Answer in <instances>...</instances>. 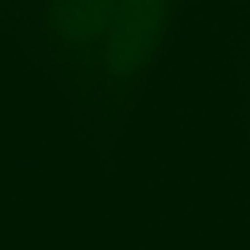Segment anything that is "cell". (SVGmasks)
<instances>
[{
  "instance_id": "7a4b0ae2",
  "label": "cell",
  "mask_w": 250,
  "mask_h": 250,
  "mask_svg": "<svg viewBox=\"0 0 250 250\" xmlns=\"http://www.w3.org/2000/svg\"><path fill=\"white\" fill-rule=\"evenodd\" d=\"M164 22V0H119L100 57L105 78L124 83L146 65Z\"/></svg>"
},
{
  "instance_id": "6da1fadb",
  "label": "cell",
  "mask_w": 250,
  "mask_h": 250,
  "mask_svg": "<svg viewBox=\"0 0 250 250\" xmlns=\"http://www.w3.org/2000/svg\"><path fill=\"white\" fill-rule=\"evenodd\" d=\"M119 0H43L38 14V35L46 49L70 62L89 57L94 49L103 57Z\"/></svg>"
}]
</instances>
